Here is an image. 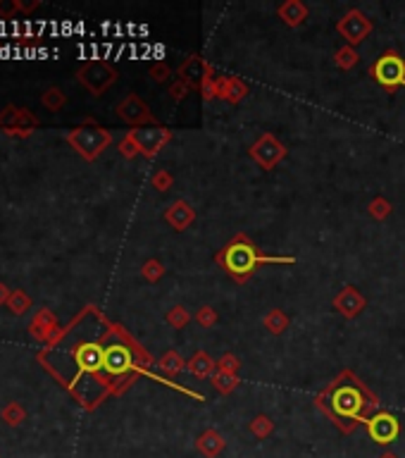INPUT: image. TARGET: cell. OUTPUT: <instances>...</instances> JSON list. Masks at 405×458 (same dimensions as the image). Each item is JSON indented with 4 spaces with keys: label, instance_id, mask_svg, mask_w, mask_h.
Segmentation results:
<instances>
[{
    "label": "cell",
    "instance_id": "32",
    "mask_svg": "<svg viewBox=\"0 0 405 458\" xmlns=\"http://www.w3.org/2000/svg\"><path fill=\"white\" fill-rule=\"evenodd\" d=\"M151 79L155 81V84H167L170 81V77H172V70L165 63H155L153 67H151Z\"/></svg>",
    "mask_w": 405,
    "mask_h": 458
},
{
    "label": "cell",
    "instance_id": "3",
    "mask_svg": "<svg viewBox=\"0 0 405 458\" xmlns=\"http://www.w3.org/2000/svg\"><path fill=\"white\" fill-rule=\"evenodd\" d=\"M67 141L74 146L76 153H81V158L96 160L110 146L113 136H110L108 129H101V127H79V129L69 134Z\"/></svg>",
    "mask_w": 405,
    "mask_h": 458
},
{
    "label": "cell",
    "instance_id": "2",
    "mask_svg": "<svg viewBox=\"0 0 405 458\" xmlns=\"http://www.w3.org/2000/svg\"><path fill=\"white\" fill-rule=\"evenodd\" d=\"M370 77L379 84L384 91L393 93L398 88H405V60L398 55V50H386L374 65L370 67Z\"/></svg>",
    "mask_w": 405,
    "mask_h": 458
},
{
    "label": "cell",
    "instance_id": "37",
    "mask_svg": "<svg viewBox=\"0 0 405 458\" xmlns=\"http://www.w3.org/2000/svg\"><path fill=\"white\" fill-rule=\"evenodd\" d=\"M379 458H398V456L393 454V451H384V454H381Z\"/></svg>",
    "mask_w": 405,
    "mask_h": 458
},
{
    "label": "cell",
    "instance_id": "24",
    "mask_svg": "<svg viewBox=\"0 0 405 458\" xmlns=\"http://www.w3.org/2000/svg\"><path fill=\"white\" fill-rule=\"evenodd\" d=\"M248 429H251V434L255 439H267L270 434L274 432V420H272L270 416H265V413H258L251 420Z\"/></svg>",
    "mask_w": 405,
    "mask_h": 458
},
{
    "label": "cell",
    "instance_id": "16",
    "mask_svg": "<svg viewBox=\"0 0 405 458\" xmlns=\"http://www.w3.org/2000/svg\"><path fill=\"white\" fill-rule=\"evenodd\" d=\"M248 96V86L238 77H220L217 79V98L226 100L229 105H238Z\"/></svg>",
    "mask_w": 405,
    "mask_h": 458
},
{
    "label": "cell",
    "instance_id": "8",
    "mask_svg": "<svg viewBox=\"0 0 405 458\" xmlns=\"http://www.w3.org/2000/svg\"><path fill=\"white\" fill-rule=\"evenodd\" d=\"M79 81L84 84L93 96H101L117 81V72L108 63H88L79 70Z\"/></svg>",
    "mask_w": 405,
    "mask_h": 458
},
{
    "label": "cell",
    "instance_id": "15",
    "mask_svg": "<svg viewBox=\"0 0 405 458\" xmlns=\"http://www.w3.org/2000/svg\"><path fill=\"white\" fill-rule=\"evenodd\" d=\"M210 72H215L213 67L205 63V60L198 58V55H193V58H186L184 65L179 67V79L188 81L193 88H198L201 86V81L210 74Z\"/></svg>",
    "mask_w": 405,
    "mask_h": 458
},
{
    "label": "cell",
    "instance_id": "14",
    "mask_svg": "<svg viewBox=\"0 0 405 458\" xmlns=\"http://www.w3.org/2000/svg\"><path fill=\"white\" fill-rule=\"evenodd\" d=\"M196 449H198V454H203L205 458H217L222 456V451L226 449V439L222 437V432L215 427L203 429L196 439Z\"/></svg>",
    "mask_w": 405,
    "mask_h": 458
},
{
    "label": "cell",
    "instance_id": "5",
    "mask_svg": "<svg viewBox=\"0 0 405 458\" xmlns=\"http://www.w3.org/2000/svg\"><path fill=\"white\" fill-rule=\"evenodd\" d=\"M372 29H374L372 19L358 8L348 10V13L336 22V33L346 41V46H353V48L360 46L365 38H370Z\"/></svg>",
    "mask_w": 405,
    "mask_h": 458
},
{
    "label": "cell",
    "instance_id": "35",
    "mask_svg": "<svg viewBox=\"0 0 405 458\" xmlns=\"http://www.w3.org/2000/svg\"><path fill=\"white\" fill-rule=\"evenodd\" d=\"M119 150H122V155H124V158H134V155L138 153V148L134 146V141H131L129 136H124V141L119 143Z\"/></svg>",
    "mask_w": 405,
    "mask_h": 458
},
{
    "label": "cell",
    "instance_id": "33",
    "mask_svg": "<svg viewBox=\"0 0 405 458\" xmlns=\"http://www.w3.org/2000/svg\"><path fill=\"white\" fill-rule=\"evenodd\" d=\"M43 103H46V108L58 110L65 105V96L58 91V88H51V91H46V96H43Z\"/></svg>",
    "mask_w": 405,
    "mask_h": 458
},
{
    "label": "cell",
    "instance_id": "30",
    "mask_svg": "<svg viewBox=\"0 0 405 458\" xmlns=\"http://www.w3.org/2000/svg\"><path fill=\"white\" fill-rule=\"evenodd\" d=\"M172 184H174V177H172L167 170H158V172L153 175V187H155V191H160V194L170 191Z\"/></svg>",
    "mask_w": 405,
    "mask_h": 458
},
{
    "label": "cell",
    "instance_id": "34",
    "mask_svg": "<svg viewBox=\"0 0 405 458\" xmlns=\"http://www.w3.org/2000/svg\"><path fill=\"white\" fill-rule=\"evenodd\" d=\"M3 418H5V423H10V425H19L22 418H24V411H22L17 404H13V406H8V409H5Z\"/></svg>",
    "mask_w": 405,
    "mask_h": 458
},
{
    "label": "cell",
    "instance_id": "1",
    "mask_svg": "<svg viewBox=\"0 0 405 458\" xmlns=\"http://www.w3.org/2000/svg\"><path fill=\"white\" fill-rule=\"evenodd\" d=\"M215 260H217V265L222 267V270H224L226 275H229L238 284L248 282L260 265H267V262H281V265H286V262H296L293 255H288V258L263 255L258 251V246H255L243 232L236 234V237L231 239V242L226 244L217 255H215Z\"/></svg>",
    "mask_w": 405,
    "mask_h": 458
},
{
    "label": "cell",
    "instance_id": "36",
    "mask_svg": "<svg viewBox=\"0 0 405 458\" xmlns=\"http://www.w3.org/2000/svg\"><path fill=\"white\" fill-rule=\"evenodd\" d=\"M15 303H17V306H15V310H17V313L24 310V296H17V301H15Z\"/></svg>",
    "mask_w": 405,
    "mask_h": 458
},
{
    "label": "cell",
    "instance_id": "10",
    "mask_svg": "<svg viewBox=\"0 0 405 458\" xmlns=\"http://www.w3.org/2000/svg\"><path fill=\"white\" fill-rule=\"evenodd\" d=\"M117 115L126 122V125L134 127V129H141V127H146V125L158 127V120H155V115L151 113V108H148L136 93H129V96L122 100V103L117 105Z\"/></svg>",
    "mask_w": 405,
    "mask_h": 458
},
{
    "label": "cell",
    "instance_id": "13",
    "mask_svg": "<svg viewBox=\"0 0 405 458\" xmlns=\"http://www.w3.org/2000/svg\"><path fill=\"white\" fill-rule=\"evenodd\" d=\"M310 10L303 0H284V3L276 8V17L288 26V29H298L305 19H308Z\"/></svg>",
    "mask_w": 405,
    "mask_h": 458
},
{
    "label": "cell",
    "instance_id": "22",
    "mask_svg": "<svg viewBox=\"0 0 405 458\" xmlns=\"http://www.w3.org/2000/svg\"><path fill=\"white\" fill-rule=\"evenodd\" d=\"M160 370L165 372V375H170V377H174V375H179L181 370H186V361L181 358L176 351H167V354H163V358H160Z\"/></svg>",
    "mask_w": 405,
    "mask_h": 458
},
{
    "label": "cell",
    "instance_id": "28",
    "mask_svg": "<svg viewBox=\"0 0 405 458\" xmlns=\"http://www.w3.org/2000/svg\"><path fill=\"white\" fill-rule=\"evenodd\" d=\"M196 322L201 325L203 329H210V327H215L217 325V320H220V315H217V310L213 308V306H201V308L196 310Z\"/></svg>",
    "mask_w": 405,
    "mask_h": 458
},
{
    "label": "cell",
    "instance_id": "31",
    "mask_svg": "<svg viewBox=\"0 0 405 458\" xmlns=\"http://www.w3.org/2000/svg\"><path fill=\"white\" fill-rule=\"evenodd\" d=\"M191 84L188 81H181V79H176L174 84L170 86V98L174 100V103H181V100H186V96L191 93Z\"/></svg>",
    "mask_w": 405,
    "mask_h": 458
},
{
    "label": "cell",
    "instance_id": "27",
    "mask_svg": "<svg viewBox=\"0 0 405 458\" xmlns=\"http://www.w3.org/2000/svg\"><path fill=\"white\" fill-rule=\"evenodd\" d=\"M141 275H143V279H146V282L155 284V282H160V279L165 277V265H163V262H160V260L151 258V260L143 262Z\"/></svg>",
    "mask_w": 405,
    "mask_h": 458
},
{
    "label": "cell",
    "instance_id": "6",
    "mask_svg": "<svg viewBox=\"0 0 405 458\" xmlns=\"http://www.w3.org/2000/svg\"><path fill=\"white\" fill-rule=\"evenodd\" d=\"M126 136L134 141L138 153L146 155V158H153L170 143L172 132L167 127H141V129H131Z\"/></svg>",
    "mask_w": 405,
    "mask_h": 458
},
{
    "label": "cell",
    "instance_id": "20",
    "mask_svg": "<svg viewBox=\"0 0 405 458\" xmlns=\"http://www.w3.org/2000/svg\"><path fill=\"white\" fill-rule=\"evenodd\" d=\"M103 354L105 351L101 346H84V349H79V354H76V361H79L86 370H98V368L103 365Z\"/></svg>",
    "mask_w": 405,
    "mask_h": 458
},
{
    "label": "cell",
    "instance_id": "29",
    "mask_svg": "<svg viewBox=\"0 0 405 458\" xmlns=\"http://www.w3.org/2000/svg\"><path fill=\"white\" fill-rule=\"evenodd\" d=\"M217 370L229 372V375H238V370H241V361H238V356H234V354H224L217 361Z\"/></svg>",
    "mask_w": 405,
    "mask_h": 458
},
{
    "label": "cell",
    "instance_id": "18",
    "mask_svg": "<svg viewBox=\"0 0 405 458\" xmlns=\"http://www.w3.org/2000/svg\"><path fill=\"white\" fill-rule=\"evenodd\" d=\"M186 370L198 379H208L217 372V361H213V356L205 354V351H196V354L186 361Z\"/></svg>",
    "mask_w": 405,
    "mask_h": 458
},
{
    "label": "cell",
    "instance_id": "26",
    "mask_svg": "<svg viewBox=\"0 0 405 458\" xmlns=\"http://www.w3.org/2000/svg\"><path fill=\"white\" fill-rule=\"evenodd\" d=\"M165 320H167V325H172L174 329H184L188 322H191V313H188L184 306H174V308L167 310Z\"/></svg>",
    "mask_w": 405,
    "mask_h": 458
},
{
    "label": "cell",
    "instance_id": "25",
    "mask_svg": "<svg viewBox=\"0 0 405 458\" xmlns=\"http://www.w3.org/2000/svg\"><path fill=\"white\" fill-rule=\"evenodd\" d=\"M210 379H213V387L217 389L220 394H231V392H236L238 384H241L238 375H229V372H222V370L215 372V375L210 377Z\"/></svg>",
    "mask_w": 405,
    "mask_h": 458
},
{
    "label": "cell",
    "instance_id": "4",
    "mask_svg": "<svg viewBox=\"0 0 405 458\" xmlns=\"http://www.w3.org/2000/svg\"><path fill=\"white\" fill-rule=\"evenodd\" d=\"M286 153H288L286 146L274 136V134H260L258 141L251 143V148H248V155H251L265 172L276 170L281 160L286 158Z\"/></svg>",
    "mask_w": 405,
    "mask_h": 458
},
{
    "label": "cell",
    "instance_id": "12",
    "mask_svg": "<svg viewBox=\"0 0 405 458\" xmlns=\"http://www.w3.org/2000/svg\"><path fill=\"white\" fill-rule=\"evenodd\" d=\"M165 222H167L174 232H186V229L196 222V210H193V205L188 203V200L179 198L167 205V210H165Z\"/></svg>",
    "mask_w": 405,
    "mask_h": 458
},
{
    "label": "cell",
    "instance_id": "17",
    "mask_svg": "<svg viewBox=\"0 0 405 458\" xmlns=\"http://www.w3.org/2000/svg\"><path fill=\"white\" fill-rule=\"evenodd\" d=\"M103 368L108 372H113V375H122V372H126L131 368V356L129 351H126V346H110L108 351L103 354Z\"/></svg>",
    "mask_w": 405,
    "mask_h": 458
},
{
    "label": "cell",
    "instance_id": "7",
    "mask_svg": "<svg viewBox=\"0 0 405 458\" xmlns=\"http://www.w3.org/2000/svg\"><path fill=\"white\" fill-rule=\"evenodd\" d=\"M331 406H334L336 416L351 418L355 423H367V418H363L365 396L358 387H338L331 394Z\"/></svg>",
    "mask_w": 405,
    "mask_h": 458
},
{
    "label": "cell",
    "instance_id": "23",
    "mask_svg": "<svg viewBox=\"0 0 405 458\" xmlns=\"http://www.w3.org/2000/svg\"><path fill=\"white\" fill-rule=\"evenodd\" d=\"M367 213H370L372 220L384 222V220H388V217H391L393 205H391V200L384 198V196H374V198H372L370 203H367Z\"/></svg>",
    "mask_w": 405,
    "mask_h": 458
},
{
    "label": "cell",
    "instance_id": "19",
    "mask_svg": "<svg viewBox=\"0 0 405 458\" xmlns=\"http://www.w3.org/2000/svg\"><path fill=\"white\" fill-rule=\"evenodd\" d=\"M263 325L272 334V337H279V334H284L288 329L291 320H288V315L281 308H272L267 315L263 317Z\"/></svg>",
    "mask_w": 405,
    "mask_h": 458
},
{
    "label": "cell",
    "instance_id": "11",
    "mask_svg": "<svg viewBox=\"0 0 405 458\" xmlns=\"http://www.w3.org/2000/svg\"><path fill=\"white\" fill-rule=\"evenodd\" d=\"M331 306H334V310L338 313V315L346 317V320H355L360 313L367 308V299H365L353 284H346V287L334 296Z\"/></svg>",
    "mask_w": 405,
    "mask_h": 458
},
{
    "label": "cell",
    "instance_id": "9",
    "mask_svg": "<svg viewBox=\"0 0 405 458\" xmlns=\"http://www.w3.org/2000/svg\"><path fill=\"white\" fill-rule=\"evenodd\" d=\"M365 427H367L370 439L377 444H391V442H396V437L401 434V423H398V418L388 411H379L372 418H367Z\"/></svg>",
    "mask_w": 405,
    "mask_h": 458
},
{
    "label": "cell",
    "instance_id": "21",
    "mask_svg": "<svg viewBox=\"0 0 405 458\" xmlns=\"http://www.w3.org/2000/svg\"><path fill=\"white\" fill-rule=\"evenodd\" d=\"M358 63H360V53L353 46H346V43H343L334 53V65L343 72H351Z\"/></svg>",
    "mask_w": 405,
    "mask_h": 458
}]
</instances>
